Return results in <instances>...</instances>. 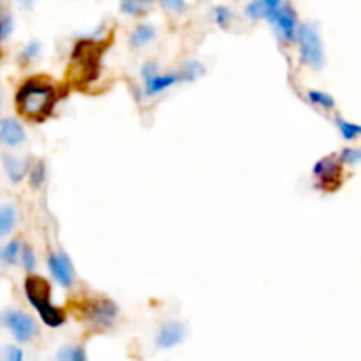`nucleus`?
<instances>
[{"instance_id":"10","label":"nucleus","mask_w":361,"mask_h":361,"mask_svg":"<svg viewBox=\"0 0 361 361\" xmlns=\"http://www.w3.org/2000/svg\"><path fill=\"white\" fill-rule=\"evenodd\" d=\"M314 173L315 177L319 178L321 184H330V182H337L338 173H340V166H338L335 157H326L315 164Z\"/></svg>"},{"instance_id":"23","label":"nucleus","mask_w":361,"mask_h":361,"mask_svg":"<svg viewBox=\"0 0 361 361\" xmlns=\"http://www.w3.org/2000/svg\"><path fill=\"white\" fill-rule=\"evenodd\" d=\"M21 258H24V266L27 270H34L35 268V258H34V252L32 249H25L24 254H21Z\"/></svg>"},{"instance_id":"6","label":"nucleus","mask_w":361,"mask_h":361,"mask_svg":"<svg viewBox=\"0 0 361 361\" xmlns=\"http://www.w3.org/2000/svg\"><path fill=\"white\" fill-rule=\"evenodd\" d=\"M48 266H50L51 275H53V279L58 284L64 285V288H69L73 284V266H71L67 256H64V254H53L48 259Z\"/></svg>"},{"instance_id":"5","label":"nucleus","mask_w":361,"mask_h":361,"mask_svg":"<svg viewBox=\"0 0 361 361\" xmlns=\"http://www.w3.org/2000/svg\"><path fill=\"white\" fill-rule=\"evenodd\" d=\"M2 321L11 330L18 342H28L37 335V326L30 315L19 310H6L2 314Z\"/></svg>"},{"instance_id":"7","label":"nucleus","mask_w":361,"mask_h":361,"mask_svg":"<svg viewBox=\"0 0 361 361\" xmlns=\"http://www.w3.org/2000/svg\"><path fill=\"white\" fill-rule=\"evenodd\" d=\"M185 338V326L177 321H171V323H166L164 326L159 330L157 335V346L161 349H169V347H175L177 344H180Z\"/></svg>"},{"instance_id":"19","label":"nucleus","mask_w":361,"mask_h":361,"mask_svg":"<svg viewBox=\"0 0 361 361\" xmlns=\"http://www.w3.org/2000/svg\"><path fill=\"white\" fill-rule=\"evenodd\" d=\"M18 254H19V240H12L8 247L4 249L2 252V259L9 265H15L16 259H18Z\"/></svg>"},{"instance_id":"16","label":"nucleus","mask_w":361,"mask_h":361,"mask_svg":"<svg viewBox=\"0 0 361 361\" xmlns=\"http://www.w3.org/2000/svg\"><path fill=\"white\" fill-rule=\"evenodd\" d=\"M201 74H203V67H201L197 62L188 60L184 64V71L180 73V76H182V80H185V81H193V80H196V78H200Z\"/></svg>"},{"instance_id":"30","label":"nucleus","mask_w":361,"mask_h":361,"mask_svg":"<svg viewBox=\"0 0 361 361\" xmlns=\"http://www.w3.org/2000/svg\"><path fill=\"white\" fill-rule=\"evenodd\" d=\"M164 8L180 9V8H184V4H182V2H164Z\"/></svg>"},{"instance_id":"21","label":"nucleus","mask_w":361,"mask_h":361,"mask_svg":"<svg viewBox=\"0 0 361 361\" xmlns=\"http://www.w3.org/2000/svg\"><path fill=\"white\" fill-rule=\"evenodd\" d=\"M213 18H215L217 24L222 25V27H226L227 21H229V18H231V11L227 8H224V6H220V8L215 9V16H213Z\"/></svg>"},{"instance_id":"15","label":"nucleus","mask_w":361,"mask_h":361,"mask_svg":"<svg viewBox=\"0 0 361 361\" xmlns=\"http://www.w3.org/2000/svg\"><path fill=\"white\" fill-rule=\"evenodd\" d=\"M58 361H87V354L81 347L78 346H67L60 349L58 353Z\"/></svg>"},{"instance_id":"26","label":"nucleus","mask_w":361,"mask_h":361,"mask_svg":"<svg viewBox=\"0 0 361 361\" xmlns=\"http://www.w3.org/2000/svg\"><path fill=\"white\" fill-rule=\"evenodd\" d=\"M39 50H41V46H39V42L37 41H32V42H28V46L25 48V51H24V55H21V57H24V58H34L35 55L39 53Z\"/></svg>"},{"instance_id":"3","label":"nucleus","mask_w":361,"mask_h":361,"mask_svg":"<svg viewBox=\"0 0 361 361\" xmlns=\"http://www.w3.org/2000/svg\"><path fill=\"white\" fill-rule=\"evenodd\" d=\"M296 39H298V46H300L301 62L314 67V69H321L324 66L323 42H321V37L314 25H300V30H298Z\"/></svg>"},{"instance_id":"9","label":"nucleus","mask_w":361,"mask_h":361,"mask_svg":"<svg viewBox=\"0 0 361 361\" xmlns=\"http://www.w3.org/2000/svg\"><path fill=\"white\" fill-rule=\"evenodd\" d=\"M116 308L115 305H112L109 301H96V303L90 307V317L96 324H104V326H109V324L115 321Z\"/></svg>"},{"instance_id":"1","label":"nucleus","mask_w":361,"mask_h":361,"mask_svg":"<svg viewBox=\"0 0 361 361\" xmlns=\"http://www.w3.org/2000/svg\"><path fill=\"white\" fill-rule=\"evenodd\" d=\"M19 112L25 116L41 118L48 115L55 103V90L50 83L39 80H30L24 83V87L16 94Z\"/></svg>"},{"instance_id":"8","label":"nucleus","mask_w":361,"mask_h":361,"mask_svg":"<svg viewBox=\"0 0 361 361\" xmlns=\"http://www.w3.org/2000/svg\"><path fill=\"white\" fill-rule=\"evenodd\" d=\"M0 138L9 146L19 145L25 139L24 127L19 125L15 118H4L0 122Z\"/></svg>"},{"instance_id":"29","label":"nucleus","mask_w":361,"mask_h":361,"mask_svg":"<svg viewBox=\"0 0 361 361\" xmlns=\"http://www.w3.org/2000/svg\"><path fill=\"white\" fill-rule=\"evenodd\" d=\"M342 159H344V161L356 162V161H360V159H361V152H358V150H346L342 154Z\"/></svg>"},{"instance_id":"2","label":"nucleus","mask_w":361,"mask_h":361,"mask_svg":"<svg viewBox=\"0 0 361 361\" xmlns=\"http://www.w3.org/2000/svg\"><path fill=\"white\" fill-rule=\"evenodd\" d=\"M25 292H27V298L48 326L57 328L64 323V319H66L64 312L50 303V284L44 279L37 277V275L28 277L25 281Z\"/></svg>"},{"instance_id":"17","label":"nucleus","mask_w":361,"mask_h":361,"mask_svg":"<svg viewBox=\"0 0 361 361\" xmlns=\"http://www.w3.org/2000/svg\"><path fill=\"white\" fill-rule=\"evenodd\" d=\"M337 125H338V129H340V132H342V136L346 139H353V138H356L358 134H361V127L360 125H354V123L344 122L342 118H337Z\"/></svg>"},{"instance_id":"24","label":"nucleus","mask_w":361,"mask_h":361,"mask_svg":"<svg viewBox=\"0 0 361 361\" xmlns=\"http://www.w3.org/2000/svg\"><path fill=\"white\" fill-rule=\"evenodd\" d=\"M143 8H145V4H136V2H122V6H120V9L127 12V15H136Z\"/></svg>"},{"instance_id":"20","label":"nucleus","mask_w":361,"mask_h":361,"mask_svg":"<svg viewBox=\"0 0 361 361\" xmlns=\"http://www.w3.org/2000/svg\"><path fill=\"white\" fill-rule=\"evenodd\" d=\"M308 100H312V103L315 104H321V106H324V108H333L335 106V100L333 97L328 96V94H323V92H308Z\"/></svg>"},{"instance_id":"4","label":"nucleus","mask_w":361,"mask_h":361,"mask_svg":"<svg viewBox=\"0 0 361 361\" xmlns=\"http://www.w3.org/2000/svg\"><path fill=\"white\" fill-rule=\"evenodd\" d=\"M266 19L275 27L282 39L285 41H292L298 35V24H296V15L291 9V6L285 2H275V0H268V12H266Z\"/></svg>"},{"instance_id":"12","label":"nucleus","mask_w":361,"mask_h":361,"mask_svg":"<svg viewBox=\"0 0 361 361\" xmlns=\"http://www.w3.org/2000/svg\"><path fill=\"white\" fill-rule=\"evenodd\" d=\"M155 37V27L154 25H138L134 28V32L131 34V46L132 48H139L145 46L152 39Z\"/></svg>"},{"instance_id":"14","label":"nucleus","mask_w":361,"mask_h":361,"mask_svg":"<svg viewBox=\"0 0 361 361\" xmlns=\"http://www.w3.org/2000/svg\"><path fill=\"white\" fill-rule=\"evenodd\" d=\"M16 220V210L11 204H2L0 208V236H6L12 229Z\"/></svg>"},{"instance_id":"27","label":"nucleus","mask_w":361,"mask_h":361,"mask_svg":"<svg viewBox=\"0 0 361 361\" xmlns=\"http://www.w3.org/2000/svg\"><path fill=\"white\" fill-rule=\"evenodd\" d=\"M12 27H15V25H12L11 16H9V15H4V18H2V37H4V39L8 37V35L11 34Z\"/></svg>"},{"instance_id":"13","label":"nucleus","mask_w":361,"mask_h":361,"mask_svg":"<svg viewBox=\"0 0 361 361\" xmlns=\"http://www.w3.org/2000/svg\"><path fill=\"white\" fill-rule=\"evenodd\" d=\"M4 168L12 182H19L25 177V173H27V164H25L24 161H19V159L11 157V155L8 154L4 155Z\"/></svg>"},{"instance_id":"11","label":"nucleus","mask_w":361,"mask_h":361,"mask_svg":"<svg viewBox=\"0 0 361 361\" xmlns=\"http://www.w3.org/2000/svg\"><path fill=\"white\" fill-rule=\"evenodd\" d=\"M182 76L177 73H171V74H164V76H155L154 80L146 81L145 85V92L148 94V96H155V94L162 92L164 89H168V87H171V85H175L177 81H180Z\"/></svg>"},{"instance_id":"22","label":"nucleus","mask_w":361,"mask_h":361,"mask_svg":"<svg viewBox=\"0 0 361 361\" xmlns=\"http://www.w3.org/2000/svg\"><path fill=\"white\" fill-rule=\"evenodd\" d=\"M6 361H24V353L15 346L6 347Z\"/></svg>"},{"instance_id":"25","label":"nucleus","mask_w":361,"mask_h":361,"mask_svg":"<svg viewBox=\"0 0 361 361\" xmlns=\"http://www.w3.org/2000/svg\"><path fill=\"white\" fill-rule=\"evenodd\" d=\"M141 74H143V78H145V81L154 80L155 76H159V74H157V66H155V64H146V66L143 67Z\"/></svg>"},{"instance_id":"18","label":"nucleus","mask_w":361,"mask_h":361,"mask_svg":"<svg viewBox=\"0 0 361 361\" xmlns=\"http://www.w3.org/2000/svg\"><path fill=\"white\" fill-rule=\"evenodd\" d=\"M266 12H268V0H265V2H252V4L247 6V15L250 18H266Z\"/></svg>"},{"instance_id":"28","label":"nucleus","mask_w":361,"mask_h":361,"mask_svg":"<svg viewBox=\"0 0 361 361\" xmlns=\"http://www.w3.org/2000/svg\"><path fill=\"white\" fill-rule=\"evenodd\" d=\"M42 178H44V166H42V162H39L34 169V177H32V182H34L35 187L39 184H42Z\"/></svg>"}]
</instances>
